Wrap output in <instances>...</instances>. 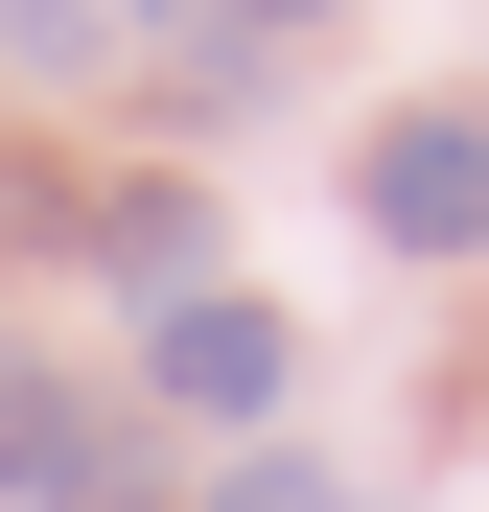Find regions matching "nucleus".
Segmentation results:
<instances>
[{
    "label": "nucleus",
    "instance_id": "39448f33",
    "mask_svg": "<svg viewBox=\"0 0 489 512\" xmlns=\"http://www.w3.org/2000/svg\"><path fill=\"white\" fill-rule=\"evenodd\" d=\"M210 512H350V489H326V466H233Z\"/></svg>",
    "mask_w": 489,
    "mask_h": 512
},
{
    "label": "nucleus",
    "instance_id": "f03ea898",
    "mask_svg": "<svg viewBox=\"0 0 489 512\" xmlns=\"http://www.w3.org/2000/svg\"><path fill=\"white\" fill-rule=\"evenodd\" d=\"M373 233L396 256H489V117H396L373 140Z\"/></svg>",
    "mask_w": 489,
    "mask_h": 512
},
{
    "label": "nucleus",
    "instance_id": "7ed1b4c3",
    "mask_svg": "<svg viewBox=\"0 0 489 512\" xmlns=\"http://www.w3.org/2000/svg\"><path fill=\"white\" fill-rule=\"evenodd\" d=\"M140 373L187 396V419H280V326L210 280V303H163V326H140Z\"/></svg>",
    "mask_w": 489,
    "mask_h": 512
},
{
    "label": "nucleus",
    "instance_id": "423d86ee",
    "mask_svg": "<svg viewBox=\"0 0 489 512\" xmlns=\"http://www.w3.org/2000/svg\"><path fill=\"white\" fill-rule=\"evenodd\" d=\"M233 24H326V0H233Z\"/></svg>",
    "mask_w": 489,
    "mask_h": 512
},
{
    "label": "nucleus",
    "instance_id": "20e7f679",
    "mask_svg": "<svg viewBox=\"0 0 489 512\" xmlns=\"http://www.w3.org/2000/svg\"><path fill=\"white\" fill-rule=\"evenodd\" d=\"M117 280H140V303H210V210H187V187H117Z\"/></svg>",
    "mask_w": 489,
    "mask_h": 512
},
{
    "label": "nucleus",
    "instance_id": "f257e3e1",
    "mask_svg": "<svg viewBox=\"0 0 489 512\" xmlns=\"http://www.w3.org/2000/svg\"><path fill=\"white\" fill-rule=\"evenodd\" d=\"M0 512H163V443L70 373H0Z\"/></svg>",
    "mask_w": 489,
    "mask_h": 512
}]
</instances>
